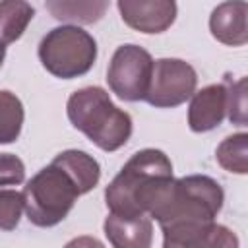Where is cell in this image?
Instances as JSON below:
<instances>
[{"mask_svg": "<svg viewBox=\"0 0 248 248\" xmlns=\"http://www.w3.org/2000/svg\"><path fill=\"white\" fill-rule=\"evenodd\" d=\"M172 182V163L161 149L136 151L105 190L108 213L122 217L147 215L155 198Z\"/></svg>", "mask_w": 248, "mask_h": 248, "instance_id": "6da1fadb", "label": "cell"}, {"mask_svg": "<svg viewBox=\"0 0 248 248\" xmlns=\"http://www.w3.org/2000/svg\"><path fill=\"white\" fill-rule=\"evenodd\" d=\"M225 202L221 184L207 174H190L172 178V182L155 198L149 207V219H155L161 227L172 229L182 225H205L213 223Z\"/></svg>", "mask_w": 248, "mask_h": 248, "instance_id": "7a4b0ae2", "label": "cell"}, {"mask_svg": "<svg viewBox=\"0 0 248 248\" xmlns=\"http://www.w3.org/2000/svg\"><path fill=\"white\" fill-rule=\"evenodd\" d=\"M66 112L72 126L103 151L110 153L124 147L132 136V116L118 108L99 85L74 91L68 97Z\"/></svg>", "mask_w": 248, "mask_h": 248, "instance_id": "3957f363", "label": "cell"}, {"mask_svg": "<svg viewBox=\"0 0 248 248\" xmlns=\"http://www.w3.org/2000/svg\"><path fill=\"white\" fill-rule=\"evenodd\" d=\"M27 219L43 229L54 227L68 217L76 200L81 196L70 174L58 165L43 167L23 188Z\"/></svg>", "mask_w": 248, "mask_h": 248, "instance_id": "277c9868", "label": "cell"}, {"mask_svg": "<svg viewBox=\"0 0 248 248\" xmlns=\"http://www.w3.org/2000/svg\"><path fill=\"white\" fill-rule=\"evenodd\" d=\"M37 52L48 74L60 79H74L93 68L97 60V41L78 25H60L41 39Z\"/></svg>", "mask_w": 248, "mask_h": 248, "instance_id": "5b68a950", "label": "cell"}, {"mask_svg": "<svg viewBox=\"0 0 248 248\" xmlns=\"http://www.w3.org/2000/svg\"><path fill=\"white\" fill-rule=\"evenodd\" d=\"M153 70L151 54L140 45H120L107 70V83L110 91L128 103L143 101L149 89Z\"/></svg>", "mask_w": 248, "mask_h": 248, "instance_id": "8992f818", "label": "cell"}, {"mask_svg": "<svg viewBox=\"0 0 248 248\" xmlns=\"http://www.w3.org/2000/svg\"><path fill=\"white\" fill-rule=\"evenodd\" d=\"M198 85V74L194 66L180 58L153 60L149 89L143 101L155 108H174L186 103Z\"/></svg>", "mask_w": 248, "mask_h": 248, "instance_id": "52a82bcc", "label": "cell"}, {"mask_svg": "<svg viewBox=\"0 0 248 248\" xmlns=\"http://www.w3.org/2000/svg\"><path fill=\"white\" fill-rule=\"evenodd\" d=\"M116 8L122 21L145 35L167 31L176 19V2L172 0H118Z\"/></svg>", "mask_w": 248, "mask_h": 248, "instance_id": "ba28073f", "label": "cell"}, {"mask_svg": "<svg viewBox=\"0 0 248 248\" xmlns=\"http://www.w3.org/2000/svg\"><path fill=\"white\" fill-rule=\"evenodd\" d=\"M163 248H240V242L229 227L213 221L165 229Z\"/></svg>", "mask_w": 248, "mask_h": 248, "instance_id": "9c48e42d", "label": "cell"}, {"mask_svg": "<svg viewBox=\"0 0 248 248\" xmlns=\"http://www.w3.org/2000/svg\"><path fill=\"white\" fill-rule=\"evenodd\" d=\"M227 116V85L211 83L202 87L190 97L188 126L192 132L202 134L217 128Z\"/></svg>", "mask_w": 248, "mask_h": 248, "instance_id": "30bf717a", "label": "cell"}, {"mask_svg": "<svg viewBox=\"0 0 248 248\" xmlns=\"http://www.w3.org/2000/svg\"><path fill=\"white\" fill-rule=\"evenodd\" d=\"M103 231L112 248H151L153 244V223L147 215L122 217L108 213Z\"/></svg>", "mask_w": 248, "mask_h": 248, "instance_id": "8fae6325", "label": "cell"}, {"mask_svg": "<svg viewBox=\"0 0 248 248\" xmlns=\"http://www.w3.org/2000/svg\"><path fill=\"white\" fill-rule=\"evenodd\" d=\"M248 4L223 2L209 16L211 35L229 46H242L248 41Z\"/></svg>", "mask_w": 248, "mask_h": 248, "instance_id": "7c38bea8", "label": "cell"}, {"mask_svg": "<svg viewBox=\"0 0 248 248\" xmlns=\"http://www.w3.org/2000/svg\"><path fill=\"white\" fill-rule=\"evenodd\" d=\"M54 165H58L60 169H64L70 178L76 182L79 194H87L91 192L101 178V165L97 163V159L85 151L79 149H66L62 153H58L52 159Z\"/></svg>", "mask_w": 248, "mask_h": 248, "instance_id": "4fadbf2b", "label": "cell"}, {"mask_svg": "<svg viewBox=\"0 0 248 248\" xmlns=\"http://www.w3.org/2000/svg\"><path fill=\"white\" fill-rule=\"evenodd\" d=\"M108 8L107 0H48L46 10L58 21L74 23H95Z\"/></svg>", "mask_w": 248, "mask_h": 248, "instance_id": "5bb4252c", "label": "cell"}, {"mask_svg": "<svg viewBox=\"0 0 248 248\" xmlns=\"http://www.w3.org/2000/svg\"><path fill=\"white\" fill-rule=\"evenodd\" d=\"M35 16V8L23 0L0 2V43L10 45L17 41Z\"/></svg>", "mask_w": 248, "mask_h": 248, "instance_id": "9a60e30c", "label": "cell"}, {"mask_svg": "<svg viewBox=\"0 0 248 248\" xmlns=\"http://www.w3.org/2000/svg\"><path fill=\"white\" fill-rule=\"evenodd\" d=\"M215 159L225 170L246 174L248 172V134L238 132V134L227 136L217 145Z\"/></svg>", "mask_w": 248, "mask_h": 248, "instance_id": "2e32d148", "label": "cell"}, {"mask_svg": "<svg viewBox=\"0 0 248 248\" xmlns=\"http://www.w3.org/2000/svg\"><path fill=\"white\" fill-rule=\"evenodd\" d=\"M25 110L19 97L8 89L0 91V143H14L23 126Z\"/></svg>", "mask_w": 248, "mask_h": 248, "instance_id": "e0dca14e", "label": "cell"}, {"mask_svg": "<svg viewBox=\"0 0 248 248\" xmlns=\"http://www.w3.org/2000/svg\"><path fill=\"white\" fill-rule=\"evenodd\" d=\"M25 211L23 194L17 190H0V231H14Z\"/></svg>", "mask_w": 248, "mask_h": 248, "instance_id": "ac0fdd59", "label": "cell"}, {"mask_svg": "<svg viewBox=\"0 0 248 248\" xmlns=\"http://www.w3.org/2000/svg\"><path fill=\"white\" fill-rule=\"evenodd\" d=\"M227 114L232 124H246V78L227 87Z\"/></svg>", "mask_w": 248, "mask_h": 248, "instance_id": "d6986e66", "label": "cell"}, {"mask_svg": "<svg viewBox=\"0 0 248 248\" xmlns=\"http://www.w3.org/2000/svg\"><path fill=\"white\" fill-rule=\"evenodd\" d=\"M25 180V165L14 153H0V188L16 186Z\"/></svg>", "mask_w": 248, "mask_h": 248, "instance_id": "ffe728a7", "label": "cell"}, {"mask_svg": "<svg viewBox=\"0 0 248 248\" xmlns=\"http://www.w3.org/2000/svg\"><path fill=\"white\" fill-rule=\"evenodd\" d=\"M64 248H105V244L95 236L83 234V236H76L70 242H66Z\"/></svg>", "mask_w": 248, "mask_h": 248, "instance_id": "44dd1931", "label": "cell"}, {"mask_svg": "<svg viewBox=\"0 0 248 248\" xmlns=\"http://www.w3.org/2000/svg\"><path fill=\"white\" fill-rule=\"evenodd\" d=\"M4 56H6V45L0 43V68H2V62H4Z\"/></svg>", "mask_w": 248, "mask_h": 248, "instance_id": "7402d4cb", "label": "cell"}]
</instances>
